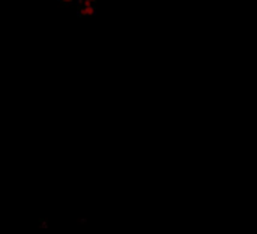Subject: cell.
Segmentation results:
<instances>
[{
	"mask_svg": "<svg viewBox=\"0 0 257 234\" xmlns=\"http://www.w3.org/2000/svg\"><path fill=\"white\" fill-rule=\"evenodd\" d=\"M83 12H84V17H95V15H96V8L95 6L83 8Z\"/></svg>",
	"mask_w": 257,
	"mask_h": 234,
	"instance_id": "cell-1",
	"label": "cell"
},
{
	"mask_svg": "<svg viewBox=\"0 0 257 234\" xmlns=\"http://www.w3.org/2000/svg\"><path fill=\"white\" fill-rule=\"evenodd\" d=\"M59 2H62V5H63V6H66L68 3H72L74 0H59Z\"/></svg>",
	"mask_w": 257,
	"mask_h": 234,
	"instance_id": "cell-4",
	"label": "cell"
},
{
	"mask_svg": "<svg viewBox=\"0 0 257 234\" xmlns=\"http://www.w3.org/2000/svg\"><path fill=\"white\" fill-rule=\"evenodd\" d=\"M77 17H78V18H83V17H84V12H83V8H78V9H77Z\"/></svg>",
	"mask_w": 257,
	"mask_h": 234,
	"instance_id": "cell-2",
	"label": "cell"
},
{
	"mask_svg": "<svg viewBox=\"0 0 257 234\" xmlns=\"http://www.w3.org/2000/svg\"><path fill=\"white\" fill-rule=\"evenodd\" d=\"M75 3H77L78 8H83V5H84V0H75Z\"/></svg>",
	"mask_w": 257,
	"mask_h": 234,
	"instance_id": "cell-3",
	"label": "cell"
},
{
	"mask_svg": "<svg viewBox=\"0 0 257 234\" xmlns=\"http://www.w3.org/2000/svg\"><path fill=\"white\" fill-rule=\"evenodd\" d=\"M87 2H90V3L93 5V3H96V0H87Z\"/></svg>",
	"mask_w": 257,
	"mask_h": 234,
	"instance_id": "cell-5",
	"label": "cell"
}]
</instances>
